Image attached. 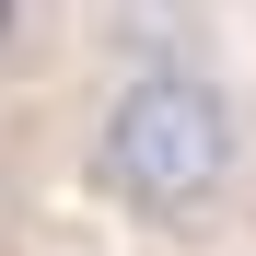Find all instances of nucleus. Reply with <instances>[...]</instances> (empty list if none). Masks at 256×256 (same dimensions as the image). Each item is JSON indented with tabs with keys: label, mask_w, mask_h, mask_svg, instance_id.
Segmentation results:
<instances>
[{
	"label": "nucleus",
	"mask_w": 256,
	"mask_h": 256,
	"mask_svg": "<svg viewBox=\"0 0 256 256\" xmlns=\"http://www.w3.org/2000/svg\"><path fill=\"white\" fill-rule=\"evenodd\" d=\"M70 186L140 244H222L256 210V105L198 35H152L94 70L70 116Z\"/></svg>",
	"instance_id": "nucleus-1"
}]
</instances>
